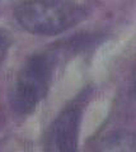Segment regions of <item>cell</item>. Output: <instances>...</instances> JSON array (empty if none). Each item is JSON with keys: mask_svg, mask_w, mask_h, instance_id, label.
<instances>
[{"mask_svg": "<svg viewBox=\"0 0 136 152\" xmlns=\"http://www.w3.org/2000/svg\"><path fill=\"white\" fill-rule=\"evenodd\" d=\"M85 15V9L69 0H26L14 10V17L23 29L40 36L62 33Z\"/></svg>", "mask_w": 136, "mask_h": 152, "instance_id": "1", "label": "cell"}, {"mask_svg": "<svg viewBox=\"0 0 136 152\" xmlns=\"http://www.w3.org/2000/svg\"><path fill=\"white\" fill-rule=\"evenodd\" d=\"M54 69L52 57L37 53L23 65L12 90V105L18 114H29L45 98Z\"/></svg>", "mask_w": 136, "mask_h": 152, "instance_id": "2", "label": "cell"}, {"mask_svg": "<svg viewBox=\"0 0 136 152\" xmlns=\"http://www.w3.org/2000/svg\"><path fill=\"white\" fill-rule=\"evenodd\" d=\"M80 109L69 105L54 121L49 131L43 152H78Z\"/></svg>", "mask_w": 136, "mask_h": 152, "instance_id": "3", "label": "cell"}, {"mask_svg": "<svg viewBox=\"0 0 136 152\" xmlns=\"http://www.w3.org/2000/svg\"><path fill=\"white\" fill-rule=\"evenodd\" d=\"M93 152H136V134L116 131L98 142Z\"/></svg>", "mask_w": 136, "mask_h": 152, "instance_id": "4", "label": "cell"}, {"mask_svg": "<svg viewBox=\"0 0 136 152\" xmlns=\"http://www.w3.org/2000/svg\"><path fill=\"white\" fill-rule=\"evenodd\" d=\"M10 46H12L10 34H9L5 29H1V28H0V65H1L3 61L5 60Z\"/></svg>", "mask_w": 136, "mask_h": 152, "instance_id": "5", "label": "cell"}, {"mask_svg": "<svg viewBox=\"0 0 136 152\" xmlns=\"http://www.w3.org/2000/svg\"><path fill=\"white\" fill-rule=\"evenodd\" d=\"M132 84H134V93H135V98H136V66L134 69V75H132Z\"/></svg>", "mask_w": 136, "mask_h": 152, "instance_id": "6", "label": "cell"}]
</instances>
